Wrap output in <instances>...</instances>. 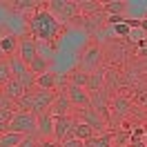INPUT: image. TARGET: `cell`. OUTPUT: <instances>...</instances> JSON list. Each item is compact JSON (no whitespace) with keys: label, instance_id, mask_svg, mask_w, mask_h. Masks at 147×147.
<instances>
[{"label":"cell","instance_id":"cell-17","mask_svg":"<svg viewBox=\"0 0 147 147\" xmlns=\"http://www.w3.org/2000/svg\"><path fill=\"white\" fill-rule=\"evenodd\" d=\"M123 76H120V71H116V69H109V71H105V92H118L120 85H123V80H120Z\"/></svg>","mask_w":147,"mask_h":147},{"label":"cell","instance_id":"cell-21","mask_svg":"<svg viewBox=\"0 0 147 147\" xmlns=\"http://www.w3.org/2000/svg\"><path fill=\"white\" fill-rule=\"evenodd\" d=\"M78 11L85 16H94L105 9H102V2H96V0H78Z\"/></svg>","mask_w":147,"mask_h":147},{"label":"cell","instance_id":"cell-11","mask_svg":"<svg viewBox=\"0 0 147 147\" xmlns=\"http://www.w3.org/2000/svg\"><path fill=\"white\" fill-rule=\"evenodd\" d=\"M71 109H74L71 100H69V96L63 92V94L56 96V100H54V105H51L49 114H51L54 118H60V116H69V111H71Z\"/></svg>","mask_w":147,"mask_h":147},{"label":"cell","instance_id":"cell-16","mask_svg":"<svg viewBox=\"0 0 147 147\" xmlns=\"http://www.w3.org/2000/svg\"><path fill=\"white\" fill-rule=\"evenodd\" d=\"M89 94L94 92H100V89H105V69H98V71H94L87 76V87H85Z\"/></svg>","mask_w":147,"mask_h":147},{"label":"cell","instance_id":"cell-14","mask_svg":"<svg viewBox=\"0 0 147 147\" xmlns=\"http://www.w3.org/2000/svg\"><path fill=\"white\" fill-rule=\"evenodd\" d=\"M54 123L56 118L47 111V114H42V116H38V138L40 140H45V138H54Z\"/></svg>","mask_w":147,"mask_h":147},{"label":"cell","instance_id":"cell-32","mask_svg":"<svg viewBox=\"0 0 147 147\" xmlns=\"http://www.w3.org/2000/svg\"><path fill=\"white\" fill-rule=\"evenodd\" d=\"M114 31L118 36H127L129 31H131V27H129V22H120V25H114Z\"/></svg>","mask_w":147,"mask_h":147},{"label":"cell","instance_id":"cell-19","mask_svg":"<svg viewBox=\"0 0 147 147\" xmlns=\"http://www.w3.org/2000/svg\"><path fill=\"white\" fill-rule=\"evenodd\" d=\"M18 45H20V38H16L13 34H5V36H2V40H0V49H2L7 56H16Z\"/></svg>","mask_w":147,"mask_h":147},{"label":"cell","instance_id":"cell-37","mask_svg":"<svg viewBox=\"0 0 147 147\" xmlns=\"http://www.w3.org/2000/svg\"><path fill=\"white\" fill-rule=\"evenodd\" d=\"M2 36H5V31H2V27H0V40H2Z\"/></svg>","mask_w":147,"mask_h":147},{"label":"cell","instance_id":"cell-20","mask_svg":"<svg viewBox=\"0 0 147 147\" xmlns=\"http://www.w3.org/2000/svg\"><path fill=\"white\" fill-rule=\"evenodd\" d=\"M56 87H58V76L51 71H47V74L36 78V89H49V92H54Z\"/></svg>","mask_w":147,"mask_h":147},{"label":"cell","instance_id":"cell-1","mask_svg":"<svg viewBox=\"0 0 147 147\" xmlns=\"http://www.w3.org/2000/svg\"><path fill=\"white\" fill-rule=\"evenodd\" d=\"M29 25H31L34 36L38 40H42V42H49V45H54L56 36L60 34V22L49 9H36Z\"/></svg>","mask_w":147,"mask_h":147},{"label":"cell","instance_id":"cell-31","mask_svg":"<svg viewBox=\"0 0 147 147\" xmlns=\"http://www.w3.org/2000/svg\"><path fill=\"white\" fill-rule=\"evenodd\" d=\"M18 147H40V138H38V134H27Z\"/></svg>","mask_w":147,"mask_h":147},{"label":"cell","instance_id":"cell-33","mask_svg":"<svg viewBox=\"0 0 147 147\" xmlns=\"http://www.w3.org/2000/svg\"><path fill=\"white\" fill-rule=\"evenodd\" d=\"M60 147H83V140H78V138H67L65 143H60Z\"/></svg>","mask_w":147,"mask_h":147},{"label":"cell","instance_id":"cell-5","mask_svg":"<svg viewBox=\"0 0 147 147\" xmlns=\"http://www.w3.org/2000/svg\"><path fill=\"white\" fill-rule=\"evenodd\" d=\"M56 96H58V94L49 92V89H34V109H31V114H34V116L47 114V111L51 109Z\"/></svg>","mask_w":147,"mask_h":147},{"label":"cell","instance_id":"cell-28","mask_svg":"<svg viewBox=\"0 0 147 147\" xmlns=\"http://www.w3.org/2000/svg\"><path fill=\"white\" fill-rule=\"evenodd\" d=\"M69 76V85H76V87H87V74H83L80 69H74L71 74H67Z\"/></svg>","mask_w":147,"mask_h":147},{"label":"cell","instance_id":"cell-4","mask_svg":"<svg viewBox=\"0 0 147 147\" xmlns=\"http://www.w3.org/2000/svg\"><path fill=\"white\" fill-rule=\"evenodd\" d=\"M47 7H49V11L58 18V22H60V20H63V22H71V20L80 13V11H78V2H74V0H49Z\"/></svg>","mask_w":147,"mask_h":147},{"label":"cell","instance_id":"cell-35","mask_svg":"<svg viewBox=\"0 0 147 147\" xmlns=\"http://www.w3.org/2000/svg\"><path fill=\"white\" fill-rule=\"evenodd\" d=\"M138 27H143V29L147 31V18H145V20H140V22H138Z\"/></svg>","mask_w":147,"mask_h":147},{"label":"cell","instance_id":"cell-8","mask_svg":"<svg viewBox=\"0 0 147 147\" xmlns=\"http://www.w3.org/2000/svg\"><path fill=\"white\" fill-rule=\"evenodd\" d=\"M74 125H76V118H71V116H60V118H56V123H54V140L65 143L67 138H71Z\"/></svg>","mask_w":147,"mask_h":147},{"label":"cell","instance_id":"cell-12","mask_svg":"<svg viewBox=\"0 0 147 147\" xmlns=\"http://www.w3.org/2000/svg\"><path fill=\"white\" fill-rule=\"evenodd\" d=\"M16 56H20L25 63H34L38 58V49H36V42L31 40V38H20V45H18V51Z\"/></svg>","mask_w":147,"mask_h":147},{"label":"cell","instance_id":"cell-6","mask_svg":"<svg viewBox=\"0 0 147 147\" xmlns=\"http://www.w3.org/2000/svg\"><path fill=\"white\" fill-rule=\"evenodd\" d=\"M89 107H92L94 111H98L102 118L107 120L109 118V107H111V94L105 92V89H100V92H94L89 94Z\"/></svg>","mask_w":147,"mask_h":147},{"label":"cell","instance_id":"cell-27","mask_svg":"<svg viewBox=\"0 0 147 147\" xmlns=\"http://www.w3.org/2000/svg\"><path fill=\"white\" fill-rule=\"evenodd\" d=\"M9 80H13L11 65H9V60H2V63H0V89H2L7 83H9Z\"/></svg>","mask_w":147,"mask_h":147},{"label":"cell","instance_id":"cell-30","mask_svg":"<svg viewBox=\"0 0 147 147\" xmlns=\"http://www.w3.org/2000/svg\"><path fill=\"white\" fill-rule=\"evenodd\" d=\"M0 109H13V111H18V107H16V102L11 100L7 94L0 89Z\"/></svg>","mask_w":147,"mask_h":147},{"label":"cell","instance_id":"cell-15","mask_svg":"<svg viewBox=\"0 0 147 147\" xmlns=\"http://www.w3.org/2000/svg\"><path fill=\"white\" fill-rule=\"evenodd\" d=\"M94 136H98L96 131H94L87 123H83V120H78L76 118V125H74V129H71V138H78V140H89V138H94Z\"/></svg>","mask_w":147,"mask_h":147},{"label":"cell","instance_id":"cell-36","mask_svg":"<svg viewBox=\"0 0 147 147\" xmlns=\"http://www.w3.org/2000/svg\"><path fill=\"white\" fill-rule=\"evenodd\" d=\"M5 56H7V54H5V51H2V49H0V63H2V60H5Z\"/></svg>","mask_w":147,"mask_h":147},{"label":"cell","instance_id":"cell-25","mask_svg":"<svg viewBox=\"0 0 147 147\" xmlns=\"http://www.w3.org/2000/svg\"><path fill=\"white\" fill-rule=\"evenodd\" d=\"M29 71L34 74V76H42V74L49 71V58H42V56H38L34 63H29Z\"/></svg>","mask_w":147,"mask_h":147},{"label":"cell","instance_id":"cell-23","mask_svg":"<svg viewBox=\"0 0 147 147\" xmlns=\"http://www.w3.org/2000/svg\"><path fill=\"white\" fill-rule=\"evenodd\" d=\"M111 140H114V134L105 131V134H98V136L85 140L83 147H111Z\"/></svg>","mask_w":147,"mask_h":147},{"label":"cell","instance_id":"cell-2","mask_svg":"<svg viewBox=\"0 0 147 147\" xmlns=\"http://www.w3.org/2000/svg\"><path fill=\"white\" fill-rule=\"evenodd\" d=\"M102 60H105V51H102V47L98 45V42H89V45L83 49V54H80L78 69L89 76V74L102 69Z\"/></svg>","mask_w":147,"mask_h":147},{"label":"cell","instance_id":"cell-13","mask_svg":"<svg viewBox=\"0 0 147 147\" xmlns=\"http://www.w3.org/2000/svg\"><path fill=\"white\" fill-rule=\"evenodd\" d=\"M80 22H83V27H85L87 34H96L98 29H102L107 25V13L100 11V13H94V16H83Z\"/></svg>","mask_w":147,"mask_h":147},{"label":"cell","instance_id":"cell-29","mask_svg":"<svg viewBox=\"0 0 147 147\" xmlns=\"http://www.w3.org/2000/svg\"><path fill=\"white\" fill-rule=\"evenodd\" d=\"M40 2H36V0H16V2H11V7L16 11H29V9H36Z\"/></svg>","mask_w":147,"mask_h":147},{"label":"cell","instance_id":"cell-24","mask_svg":"<svg viewBox=\"0 0 147 147\" xmlns=\"http://www.w3.org/2000/svg\"><path fill=\"white\" fill-rule=\"evenodd\" d=\"M9 65H11V71H13V78H22V76L29 71V65L25 63L20 56H11Z\"/></svg>","mask_w":147,"mask_h":147},{"label":"cell","instance_id":"cell-18","mask_svg":"<svg viewBox=\"0 0 147 147\" xmlns=\"http://www.w3.org/2000/svg\"><path fill=\"white\" fill-rule=\"evenodd\" d=\"M2 92L7 94V96H9V98H11L13 102H18L20 98L25 96V89H22V85H20V80H18V78L9 80V83H7L5 87H2Z\"/></svg>","mask_w":147,"mask_h":147},{"label":"cell","instance_id":"cell-9","mask_svg":"<svg viewBox=\"0 0 147 147\" xmlns=\"http://www.w3.org/2000/svg\"><path fill=\"white\" fill-rule=\"evenodd\" d=\"M65 94L69 96V100L76 109H83V107H89V92L83 89V87H76V85H67L65 87Z\"/></svg>","mask_w":147,"mask_h":147},{"label":"cell","instance_id":"cell-3","mask_svg":"<svg viewBox=\"0 0 147 147\" xmlns=\"http://www.w3.org/2000/svg\"><path fill=\"white\" fill-rule=\"evenodd\" d=\"M9 131L22 134V136L36 134L38 131V116H34L31 111H16L11 123H9Z\"/></svg>","mask_w":147,"mask_h":147},{"label":"cell","instance_id":"cell-26","mask_svg":"<svg viewBox=\"0 0 147 147\" xmlns=\"http://www.w3.org/2000/svg\"><path fill=\"white\" fill-rule=\"evenodd\" d=\"M22 134H13V131H7V134H0V147H18L22 143Z\"/></svg>","mask_w":147,"mask_h":147},{"label":"cell","instance_id":"cell-34","mask_svg":"<svg viewBox=\"0 0 147 147\" xmlns=\"http://www.w3.org/2000/svg\"><path fill=\"white\" fill-rule=\"evenodd\" d=\"M138 69H140V71H143V74H147V58H145V60H143V65H140Z\"/></svg>","mask_w":147,"mask_h":147},{"label":"cell","instance_id":"cell-22","mask_svg":"<svg viewBox=\"0 0 147 147\" xmlns=\"http://www.w3.org/2000/svg\"><path fill=\"white\" fill-rule=\"evenodd\" d=\"M102 9L109 16H123L127 9V2L125 0H107V2H102Z\"/></svg>","mask_w":147,"mask_h":147},{"label":"cell","instance_id":"cell-10","mask_svg":"<svg viewBox=\"0 0 147 147\" xmlns=\"http://www.w3.org/2000/svg\"><path fill=\"white\" fill-rule=\"evenodd\" d=\"M111 114H116V118L123 120L127 118L129 114H131V100H129V96H123V94H116V96H111Z\"/></svg>","mask_w":147,"mask_h":147},{"label":"cell","instance_id":"cell-7","mask_svg":"<svg viewBox=\"0 0 147 147\" xmlns=\"http://www.w3.org/2000/svg\"><path fill=\"white\" fill-rule=\"evenodd\" d=\"M78 120L87 123V125H89L96 134H100V131H105V129H107V120L102 118L98 111H94L92 107H83V109H78Z\"/></svg>","mask_w":147,"mask_h":147}]
</instances>
